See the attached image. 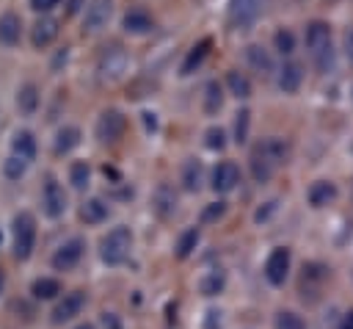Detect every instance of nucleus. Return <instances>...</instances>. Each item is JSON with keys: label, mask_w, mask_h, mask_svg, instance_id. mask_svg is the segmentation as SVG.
<instances>
[{"label": "nucleus", "mask_w": 353, "mask_h": 329, "mask_svg": "<svg viewBox=\"0 0 353 329\" xmlns=\"http://www.w3.org/2000/svg\"><path fill=\"white\" fill-rule=\"evenodd\" d=\"M130 252H132V232H130V227H124V224L113 227V229H110L108 235H102V241H99V260H102L105 265H121V263H127Z\"/></svg>", "instance_id": "3"}, {"label": "nucleus", "mask_w": 353, "mask_h": 329, "mask_svg": "<svg viewBox=\"0 0 353 329\" xmlns=\"http://www.w3.org/2000/svg\"><path fill=\"white\" fill-rule=\"evenodd\" d=\"M80 138H83V133H80L77 124H63V127H58V133L52 138V152L55 155H69L72 149L80 147Z\"/></svg>", "instance_id": "19"}, {"label": "nucleus", "mask_w": 353, "mask_h": 329, "mask_svg": "<svg viewBox=\"0 0 353 329\" xmlns=\"http://www.w3.org/2000/svg\"><path fill=\"white\" fill-rule=\"evenodd\" d=\"M108 216H110V205H108L102 196H88V199L80 205V218H83L85 224H91V227L108 221Z\"/></svg>", "instance_id": "20"}, {"label": "nucleus", "mask_w": 353, "mask_h": 329, "mask_svg": "<svg viewBox=\"0 0 353 329\" xmlns=\"http://www.w3.org/2000/svg\"><path fill=\"white\" fill-rule=\"evenodd\" d=\"M204 147L212 149V152H221L226 147V130L223 127H210L204 133Z\"/></svg>", "instance_id": "37"}, {"label": "nucleus", "mask_w": 353, "mask_h": 329, "mask_svg": "<svg viewBox=\"0 0 353 329\" xmlns=\"http://www.w3.org/2000/svg\"><path fill=\"white\" fill-rule=\"evenodd\" d=\"M121 28H124V33H130V36H146V33H152V28H154V17H152L146 8L135 6V8H130V11L121 17Z\"/></svg>", "instance_id": "16"}, {"label": "nucleus", "mask_w": 353, "mask_h": 329, "mask_svg": "<svg viewBox=\"0 0 353 329\" xmlns=\"http://www.w3.org/2000/svg\"><path fill=\"white\" fill-rule=\"evenodd\" d=\"M58 33H61V22L55 17H50V14H41L30 28V44L36 50H47L58 39Z\"/></svg>", "instance_id": "12"}, {"label": "nucleus", "mask_w": 353, "mask_h": 329, "mask_svg": "<svg viewBox=\"0 0 353 329\" xmlns=\"http://www.w3.org/2000/svg\"><path fill=\"white\" fill-rule=\"evenodd\" d=\"M3 288H6V274H3V268H0V293H3Z\"/></svg>", "instance_id": "47"}, {"label": "nucleus", "mask_w": 353, "mask_h": 329, "mask_svg": "<svg viewBox=\"0 0 353 329\" xmlns=\"http://www.w3.org/2000/svg\"><path fill=\"white\" fill-rule=\"evenodd\" d=\"M273 329H306V321L292 310H279L273 318Z\"/></svg>", "instance_id": "33"}, {"label": "nucleus", "mask_w": 353, "mask_h": 329, "mask_svg": "<svg viewBox=\"0 0 353 329\" xmlns=\"http://www.w3.org/2000/svg\"><path fill=\"white\" fill-rule=\"evenodd\" d=\"M127 66H130V55H127V50L121 44L105 47L99 53V58H97V75H99V80H108V83L119 80L127 72Z\"/></svg>", "instance_id": "6"}, {"label": "nucleus", "mask_w": 353, "mask_h": 329, "mask_svg": "<svg viewBox=\"0 0 353 329\" xmlns=\"http://www.w3.org/2000/svg\"><path fill=\"white\" fill-rule=\"evenodd\" d=\"M226 86H229V94L237 97V100H248L251 97V80L240 69H229L226 72Z\"/></svg>", "instance_id": "30"}, {"label": "nucleus", "mask_w": 353, "mask_h": 329, "mask_svg": "<svg viewBox=\"0 0 353 329\" xmlns=\"http://www.w3.org/2000/svg\"><path fill=\"white\" fill-rule=\"evenodd\" d=\"M350 102H353V86H350Z\"/></svg>", "instance_id": "48"}, {"label": "nucleus", "mask_w": 353, "mask_h": 329, "mask_svg": "<svg viewBox=\"0 0 353 329\" xmlns=\"http://www.w3.org/2000/svg\"><path fill=\"white\" fill-rule=\"evenodd\" d=\"M176 205H179V196H176L174 185L160 182L154 188V194H152V210H154V216L157 218H171L176 213Z\"/></svg>", "instance_id": "15"}, {"label": "nucleus", "mask_w": 353, "mask_h": 329, "mask_svg": "<svg viewBox=\"0 0 353 329\" xmlns=\"http://www.w3.org/2000/svg\"><path fill=\"white\" fill-rule=\"evenodd\" d=\"M199 241H201L199 227H185V229L176 235V241H174V257H176V260H188V257L196 252Z\"/></svg>", "instance_id": "26"}, {"label": "nucleus", "mask_w": 353, "mask_h": 329, "mask_svg": "<svg viewBox=\"0 0 353 329\" xmlns=\"http://www.w3.org/2000/svg\"><path fill=\"white\" fill-rule=\"evenodd\" d=\"M36 235H39L36 216H33L30 210H19V213H14V218H11V254H14V260L25 263V260L33 257Z\"/></svg>", "instance_id": "2"}, {"label": "nucleus", "mask_w": 353, "mask_h": 329, "mask_svg": "<svg viewBox=\"0 0 353 329\" xmlns=\"http://www.w3.org/2000/svg\"><path fill=\"white\" fill-rule=\"evenodd\" d=\"M28 3H30V8H33L36 14H50L52 8L61 6V0H28Z\"/></svg>", "instance_id": "41"}, {"label": "nucleus", "mask_w": 353, "mask_h": 329, "mask_svg": "<svg viewBox=\"0 0 353 329\" xmlns=\"http://www.w3.org/2000/svg\"><path fill=\"white\" fill-rule=\"evenodd\" d=\"M328 47H334L331 44V25L323 22V19H312L306 25V50H309V55L314 58L317 53H323Z\"/></svg>", "instance_id": "14"}, {"label": "nucleus", "mask_w": 353, "mask_h": 329, "mask_svg": "<svg viewBox=\"0 0 353 329\" xmlns=\"http://www.w3.org/2000/svg\"><path fill=\"white\" fill-rule=\"evenodd\" d=\"M179 180H182V188L185 191L196 194L201 188V182H204V166H201V160L199 158H188L182 163V177Z\"/></svg>", "instance_id": "27"}, {"label": "nucleus", "mask_w": 353, "mask_h": 329, "mask_svg": "<svg viewBox=\"0 0 353 329\" xmlns=\"http://www.w3.org/2000/svg\"><path fill=\"white\" fill-rule=\"evenodd\" d=\"M245 61H248V66H251L254 72H259L262 77L273 72V58H270V53H268L262 44H248V47H245Z\"/></svg>", "instance_id": "29"}, {"label": "nucleus", "mask_w": 353, "mask_h": 329, "mask_svg": "<svg viewBox=\"0 0 353 329\" xmlns=\"http://www.w3.org/2000/svg\"><path fill=\"white\" fill-rule=\"evenodd\" d=\"M25 171H28V163L25 160H19V158H14V155H8L6 160H3V174H6V180H19V177H25Z\"/></svg>", "instance_id": "36"}, {"label": "nucleus", "mask_w": 353, "mask_h": 329, "mask_svg": "<svg viewBox=\"0 0 353 329\" xmlns=\"http://www.w3.org/2000/svg\"><path fill=\"white\" fill-rule=\"evenodd\" d=\"M287 160H290V144L284 138H279V135H270V138H262V141L254 144V149L248 155V169H251V177L262 185Z\"/></svg>", "instance_id": "1"}, {"label": "nucleus", "mask_w": 353, "mask_h": 329, "mask_svg": "<svg viewBox=\"0 0 353 329\" xmlns=\"http://www.w3.org/2000/svg\"><path fill=\"white\" fill-rule=\"evenodd\" d=\"M345 55H347V61L353 64V25L345 30Z\"/></svg>", "instance_id": "43"}, {"label": "nucleus", "mask_w": 353, "mask_h": 329, "mask_svg": "<svg viewBox=\"0 0 353 329\" xmlns=\"http://www.w3.org/2000/svg\"><path fill=\"white\" fill-rule=\"evenodd\" d=\"M69 182H72L74 191H85L88 182H91V166L85 160H74L69 166Z\"/></svg>", "instance_id": "32"}, {"label": "nucleus", "mask_w": 353, "mask_h": 329, "mask_svg": "<svg viewBox=\"0 0 353 329\" xmlns=\"http://www.w3.org/2000/svg\"><path fill=\"white\" fill-rule=\"evenodd\" d=\"M74 329H97V323H91V321H83V323H77Z\"/></svg>", "instance_id": "46"}, {"label": "nucleus", "mask_w": 353, "mask_h": 329, "mask_svg": "<svg viewBox=\"0 0 353 329\" xmlns=\"http://www.w3.org/2000/svg\"><path fill=\"white\" fill-rule=\"evenodd\" d=\"M99 321H102V326H105V329H121V321H119V315H116V312H102V318H99Z\"/></svg>", "instance_id": "42"}, {"label": "nucleus", "mask_w": 353, "mask_h": 329, "mask_svg": "<svg viewBox=\"0 0 353 329\" xmlns=\"http://www.w3.org/2000/svg\"><path fill=\"white\" fill-rule=\"evenodd\" d=\"M290 263H292L290 249H287V246H276V249L265 257V265H262L265 279H268L273 288L284 285V282H287V276H290Z\"/></svg>", "instance_id": "10"}, {"label": "nucleus", "mask_w": 353, "mask_h": 329, "mask_svg": "<svg viewBox=\"0 0 353 329\" xmlns=\"http://www.w3.org/2000/svg\"><path fill=\"white\" fill-rule=\"evenodd\" d=\"M210 47H212V39L210 36H204V39H199L190 50H188V55H185V61H182V66H179V75H193L201 64H204V58L210 55Z\"/></svg>", "instance_id": "18"}, {"label": "nucleus", "mask_w": 353, "mask_h": 329, "mask_svg": "<svg viewBox=\"0 0 353 329\" xmlns=\"http://www.w3.org/2000/svg\"><path fill=\"white\" fill-rule=\"evenodd\" d=\"M339 329H353V310L342 315V321H339Z\"/></svg>", "instance_id": "45"}, {"label": "nucleus", "mask_w": 353, "mask_h": 329, "mask_svg": "<svg viewBox=\"0 0 353 329\" xmlns=\"http://www.w3.org/2000/svg\"><path fill=\"white\" fill-rule=\"evenodd\" d=\"M85 8V0H66V14L69 17H74L77 11H83Z\"/></svg>", "instance_id": "44"}, {"label": "nucleus", "mask_w": 353, "mask_h": 329, "mask_svg": "<svg viewBox=\"0 0 353 329\" xmlns=\"http://www.w3.org/2000/svg\"><path fill=\"white\" fill-rule=\"evenodd\" d=\"M221 326H223V312H221V310H215V307H210V310L204 312L201 329H221Z\"/></svg>", "instance_id": "40"}, {"label": "nucleus", "mask_w": 353, "mask_h": 329, "mask_svg": "<svg viewBox=\"0 0 353 329\" xmlns=\"http://www.w3.org/2000/svg\"><path fill=\"white\" fill-rule=\"evenodd\" d=\"M221 108H223V88H221L218 80H210L204 86V113L207 116H215Z\"/></svg>", "instance_id": "31"}, {"label": "nucleus", "mask_w": 353, "mask_h": 329, "mask_svg": "<svg viewBox=\"0 0 353 329\" xmlns=\"http://www.w3.org/2000/svg\"><path fill=\"white\" fill-rule=\"evenodd\" d=\"M127 130V116L119 111V108H105L99 116H97V124H94V135L99 144H116Z\"/></svg>", "instance_id": "7"}, {"label": "nucleus", "mask_w": 353, "mask_h": 329, "mask_svg": "<svg viewBox=\"0 0 353 329\" xmlns=\"http://www.w3.org/2000/svg\"><path fill=\"white\" fill-rule=\"evenodd\" d=\"M223 213H226V202H210L201 210V224H212V221L223 218Z\"/></svg>", "instance_id": "38"}, {"label": "nucleus", "mask_w": 353, "mask_h": 329, "mask_svg": "<svg viewBox=\"0 0 353 329\" xmlns=\"http://www.w3.org/2000/svg\"><path fill=\"white\" fill-rule=\"evenodd\" d=\"M248 130H251V111L243 108L234 113V144H245L248 141Z\"/></svg>", "instance_id": "35"}, {"label": "nucleus", "mask_w": 353, "mask_h": 329, "mask_svg": "<svg viewBox=\"0 0 353 329\" xmlns=\"http://www.w3.org/2000/svg\"><path fill=\"white\" fill-rule=\"evenodd\" d=\"M276 83H279V88H281L284 94H295V91L301 88V83H303V69H301V64H298V61L281 64Z\"/></svg>", "instance_id": "22"}, {"label": "nucleus", "mask_w": 353, "mask_h": 329, "mask_svg": "<svg viewBox=\"0 0 353 329\" xmlns=\"http://www.w3.org/2000/svg\"><path fill=\"white\" fill-rule=\"evenodd\" d=\"M63 293V285L58 276H36L30 282V296L36 301H55Z\"/></svg>", "instance_id": "21"}, {"label": "nucleus", "mask_w": 353, "mask_h": 329, "mask_svg": "<svg viewBox=\"0 0 353 329\" xmlns=\"http://www.w3.org/2000/svg\"><path fill=\"white\" fill-rule=\"evenodd\" d=\"M273 44H276L279 55H292L295 53V33L290 28H279L276 36H273Z\"/></svg>", "instance_id": "34"}, {"label": "nucleus", "mask_w": 353, "mask_h": 329, "mask_svg": "<svg viewBox=\"0 0 353 329\" xmlns=\"http://www.w3.org/2000/svg\"><path fill=\"white\" fill-rule=\"evenodd\" d=\"M336 199V185L331 180H314L309 188H306V202L312 207H325Z\"/></svg>", "instance_id": "24"}, {"label": "nucleus", "mask_w": 353, "mask_h": 329, "mask_svg": "<svg viewBox=\"0 0 353 329\" xmlns=\"http://www.w3.org/2000/svg\"><path fill=\"white\" fill-rule=\"evenodd\" d=\"M36 152H39V141H36V135L30 130H17L11 135V155L14 158L30 163V160H36Z\"/></svg>", "instance_id": "17"}, {"label": "nucleus", "mask_w": 353, "mask_h": 329, "mask_svg": "<svg viewBox=\"0 0 353 329\" xmlns=\"http://www.w3.org/2000/svg\"><path fill=\"white\" fill-rule=\"evenodd\" d=\"M85 301H88V296H85V290H80V288L61 293V296L55 299V304H52L50 323H52V326H63V323L74 321V318L85 310Z\"/></svg>", "instance_id": "4"}, {"label": "nucleus", "mask_w": 353, "mask_h": 329, "mask_svg": "<svg viewBox=\"0 0 353 329\" xmlns=\"http://www.w3.org/2000/svg\"><path fill=\"white\" fill-rule=\"evenodd\" d=\"M237 182H240V169H237V163H232V160L215 163V169H212V174H210V188H212L215 194H229V191L237 188Z\"/></svg>", "instance_id": "13"}, {"label": "nucleus", "mask_w": 353, "mask_h": 329, "mask_svg": "<svg viewBox=\"0 0 353 329\" xmlns=\"http://www.w3.org/2000/svg\"><path fill=\"white\" fill-rule=\"evenodd\" d=\"M113 17V0H88L83 8V33H99Z\"/></svg>", "instance_id": "11"}, {"label": "nucleus", "mask_w": 353, "mask_h": 329, "mask_svg": "<svg viewBox=\"0 0 353 329\" xmlns=\"http://www.w3.org/2000/svg\"><path fill=\"white\" fill-rule=\"evenodd\" d=\"M223 288H226V271H223V268H210V271H204L201 279H199V293L207 296V299L223 293Z\"/></svg>", "instance_id": "28"}, {"label": "nucleus", "mask_w": 353, "mask_h": 329, "mask_svg": "<svg viewBox=\"0 0 353 329\" xmlns=\"http://www.w3.org/2000/svg\"><path fill=\"white\" fill-rule=\"evenodd\" d=\"M268 0H232L229 3V22L234 30H248L265 14Z\"/></svg>", "instance_id": "9"}, {"label": "nucleus", "mask_w": 353, "mask_h": 329, "mask_svg": "<svg viewBox=\"0 0 353 329\" xmlns=\"http://www.w3.org/2000/svg\"><path fill=\"white\" fill-rule=\"evenodd\" d=\"M41 105V94H39V86L36 83H22L17 88V111L19 116H33Z\"/></svg>", "instance_id": "23"}, {"label": "nucleus", "mask_w": 353, "mask_h": 329, "mask_svg": "<svg viewBox=\"0 0 353 329\" xmlns=\"http://www.w3.org/2000/svg\"><path fill=\"white\" fill-rule=\"evenodd\" d=\"M66 207H69V196H66L63 185L52 174H47V180L41 185V213L55 221V218H61L66 213Z\"/></svg>", "instance_id": "8"}, {"label": "nucleus", "mask_w": 353, "mask_h": 329, "mask_svg": "<svg viewBox=\"0 0 353 329\" xmlns=\"http://www.w3.org/2000/svg\"><path fill=\"white\" fill-rule=\"evenodd\" d=\"M19 39H22V19H19V14H14V11L0 14V44L3 47H14V44H19Z\"/></svg>", "instance_id": "25"}, {"label": "nucleus", "mask_w": 353, "mask_h": 329, "mask_svg": "<svg viewBox=\"0 0 353 329\" xmlns=\"http://www.w3.org/2000/svg\"><path fill=\"white\" fill-rule=\"evenodd\" d=\"M276 210H279V199H268V202H262V205L256 207L254 221H256V224H265V221H268V218H270Z\"/></svg>", "instance_id": "39"}, {"label": "nucleus", "mask_w": 353, "mask_h": 329, "mask_svg": "<svg viewBox=\"0 0 353 329\" xmlns=\"http://www.w3.org/2000/svg\"><path fill=\"white\" fill-rule=\"evenodd\" d=\"M83 257H85V238L72 235V238H66L63 243L55 246V252L50 257V265H52V271L66 274V271H74Z\"/></svg>", "instance_id": "5"}]
</instances>
